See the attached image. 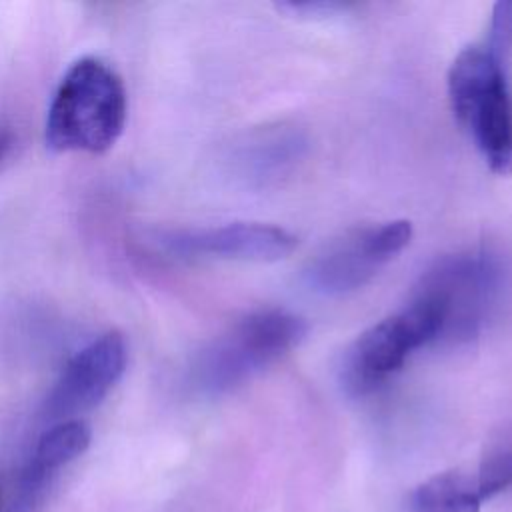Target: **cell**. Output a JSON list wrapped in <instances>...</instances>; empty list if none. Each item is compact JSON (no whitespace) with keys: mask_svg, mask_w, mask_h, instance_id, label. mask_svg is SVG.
I'll return each instance as SVG.
<instances>
[{"mask_svg":"<svg viewBox=\"0 0 512 512\" xmlns=\"http://www.w3.org/2000/svg\"><path fill=\"white\" fill-rule=\"evenodd\" d=\"M128 116V96L112 66L94 56L78 58L62 76L46 116V144L58 152L110 150Z\"/></svg>","mask_w":512,"mask_h":512,"instance_id":"obj_1","label":"cell"},{"mask_svg":"<svg viewBox=\"0 0 512 512\" xmlns=\"http://www.w3.org/2000/svg\"><path fill=\"white\" fill-rule=\"evenodd\" d=\"M306 330L304 318L282 308L250 312L196 354L190 384L206 396L226 394L288 354Z\"/></svg>","mask_w":512,"mask_h":512,"instance_id":"obj_2","label":"cell"},{"mask_svg":"<svg viewBox=\"0 0 512 512\" xmlns=\"http://www.w3.org/2000/svg\"><path fill=\"white\" fill-rule=\"evenodd\" d=\"M448 98L458 124L476 144L486 166L512 174V90L504 60L486 44L458 52L448 70Z\"/></svg>","mask_w":512,"mask_h":512,"instance_id":"obj_3","label":"cell"},{"mask_svg":"<svg viewBox=\"0 0 512 512\" xmlns=\"http://www.w3.org/2000/svg\"><path fill=\"white\" fill-rule=\"evenodd\" d=\"M502 268L488 250H460L438 258L418 280L412 300L438 322V342L462 344L480 334L500 294Z\"/></svg>","mask_w":512,"mask_h":512,"instance_id":"obj_4","label":"cell"},{"mask_svg":"<svg viewBox=\"0 0 512 512\" xmlns=\"http://www.w3.org/2000/svg\"><path fill=\"white\" fill-rule=\"evenodd\" d=\"M438 342V322L416 300L366 328L344 350L338 378L350 396H368L382 388L426 344Z\"/></svg>","mask_w":512,"mask_h":512,"instance_id":"obj_5","label":"cell"},{"mask_svg":"<svg viewBox=\"0 0 512 512\" xmlns=\"http://www.w3.org/2000/svg\"><path fill=\"white\" fill-rule=\"evenodd\" d=\"M412 238L408 220H388L346 232L326 244L302 270L306 288L320 296H344L368 284Z\"/></svg>","mask_w":512,"mask_h":512,"instance_id":"obj_6","label":"cell"},{"mask_svg":"<svg viewBox=\"0 0 512 512\" xmlns=\"http://www.w3.org/2000/svg\"><path fill=\"white\" fill-rule=\"evenodd\" d=\"M128 364V346L118 330H108L82 346L64 364L44 402L52 420H74L98 406L120 382Z\"/></svg>","mask_w":512,"mask_h":512,"instance_id":"obj_7","label":"cell"},{"mask_svg":"<svg viewBox=\"0 0 512 512\" xmlns=\"http://www.w3.org/2000/svg\"><path fill=\"white\" fill-rule=\"evenodd\" d=\"M158 242L180 256L224 258L242 262H278L298 244V238L274 224L228 222L220 226L180 228L158 236Z\"/></svg>","mask_w":512,"mask_h":512,"instance_id":"obj_8","label":"cell"},{"mask_svg":"<svg viewBox=\"0 0 512 512\" xmlns=\"http://www.w3.org/2000/svg\"><path fill=\"white\" fill-rule=\"evenodd\" d=\"M308 140L302 130L288 124L264 126L240 138L230 154L228 164L244 186L266 188L290 176L302 162Z\"/></svg>","mask_w":512,"mask_h":512,"instance_id":"obj_9","label":"cell"},{"mask_svg":"<svg viewBox=\"0 0 512 512\" xmlns=\"http://www.w3.org/2000/svg\"><path fill=\"white\" fill-rule=\"evenodd\" d=\"M90 438L92 434L88 424L78 418L52 424L38 438L22 468L14 512H30L42 500L46 488L54 482L58 472L86 452Z\"/></svg>","mask_w":512,"mask_h":512,"instance_id":"obj_10","label":"cell"},{"mask_svg":"<svg viewBox=\"0 0 512 512\" xmlns=\"http://www.w3.org/2000/svg\"><path fill=\"white\" fill-rule=\"evenodd\" d=\"M488 502L476 470H448L420 482L408 496V512H480Z\"/></svg>","mask_w":512,"mask_h":512,"instance_id":"obj_11","label":"cell"},{"mask_svg":"<svg viewBox=\"0 0 512 512\" xmlns=\"http://www.w3.org/2000/svg\"><path fill=\"white\" fill-rule=\"evenodd\" d=\"M486 48L492 54H496L500 60H506V56L510 54V50H512V0L498 2L494 6Z\"/></svg>","mask_w":512,"mask_h":512,"instance_id":"obj_12","label":"cell"},{"mask_svg":"<svg viewBox=\"0 0 512 512\" xmlns=\"http://www.w3.org/2000/svg\"><path fill=\"white\" fill-rule=\"evenodd\" d=\"M10 148H12V134L6 130H0V162L8 156Z\"/></svg>","mask_w":512,"mask_h":512,"instance_id":"obj_13","label":"cell"}]
</instances>
